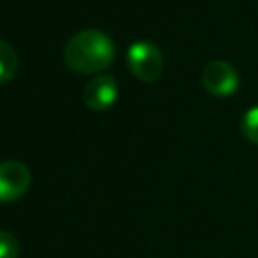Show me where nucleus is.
Returning <instances> with one entry per match:
<instances>
[{"label":"nucleus","mask_w":258,"mask_h":258,"mask_svg":"<svg viewBox=\"0 0 258 258\" xmlns=\"http://www.w3.org/2000/svg\"><path fill=\"white\" fill-rule=\"evenodd\" d=\"M20 254V244L14 234L0 230V258H18Z\"/></svg>","instance_id":"nucleus-8"},{"label":"nucleus","mask_w":258,"mask_h":258,"mask_svg":"<svg viewBox=\"0 0 258 258\" xmlns=\"http://www.w3.org/2000/svg\"><path fill=\"white\" fill-rule=\"evenodd\" d=\"M115 58V44L109 34L97 28H87L73 34L64 44V62L79 75L103 73Z\"/></svg>","instance_id":"nucleus-1"},{"label":"nucleus","mask_w":258,"mask_h":258,"mask_svg":"<svg viewBox=\"0 0 258 258\" xmlns=\"http://www.w3.org/2000/svg\"><path fill=\"white\" fill-rule=\"evenodd\" d=\"M18 71V54L14 46L0 38V85L14 79Z\"/></svg>","instance_id":"nucleus-6"},{"label":"nucleus","mask_w":258,"mask_h":258,"mask_svg":"<svg viewBox=\"0 0 258 258\" xmlns=\"http://www.w3.org/2000/svg\"><path fill=\"white\" fill-rule=\"evenodd\" d=\"M119 97V85L111 75H97L93 77L83 91V101L93 111H105L115 105Z\"/></svg>","instance_id":"nucleus-5"},{"label":"nucleus","mask_w":258,"mask_h":258,"mask_svg":"<svg viewBox=\"0 0 258 258\" xmlns=\"http://www.w3.org/2000/svg\"><path fill=\"white\" fill-rule=\"evenodd\" d=\"M127 69L143 83H153L163 73V54L149 40H137L127 48Z\"/></svg>","instance_id":"nucleus-2"},{"label":"nucleus","mask_w":258,"mask_h":258,"mask_svg":"<svg viewBox=\"0 0 258 258\" xmlns=\"http://www.w3.org/2000/svg\"><path fill=\"white\" fill-rule=\"evenodd\" d=\"M202 85L214 97H230L238 91L240 79L228 60H210L202 71Z\"/></svg>","instance_id":"nucleus-3"},{"label":"nucleus","mask_w":258,"mask_h":258,"mask_svg":"<svg viewBox=\"0 0 258 258\" xmlns=\"http://www.w3.org/2000/svg\"><path fill=\"white\" fill-rule=\"evenodd\" d=\"M30 171L22 161L8 159L0 163V204L16 202L30 187Z\"/></svg>","instance_id":"nucleus-4"},{"label":"nucleus","mask_w":258,"mask_h":258,"mask_svg":"<svg viewBox=\"0 0 258 258\" xmlns=\"http://www.w3.org/2000/svg\"><path fill=\"white\" fill-rule=\"evenodd\" d=\"M240 129L244 133V137L252 143L258 145V105L248 109L244 115H242V123H240Z\"/></svg>","instance_id":"nucleus-7"}]
</instances>
